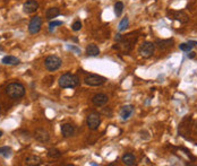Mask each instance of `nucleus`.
Returning <instances> with one entry per match:
<instances>
[{
	"label": "nucleus",
	"mask_w": 197,
	"mask_h": 166,
	"mask_svg": "<svg viewBox=\"0 0 197 166\" xmlns=\"http://www.w3.org/2000/svg\"><path fill=\"white\" fill-rule=\"evenodd\" d=\"M58 83L59 86L62 87V88H75L79 84V78H78V76H76L74 74L66 72L62 76H60Z\"/></svg>",
	"instance_id": "f257e3e1"
},
{
	"label": "nucleus",
	"mask_w": 197,
	"mask_h": 166,
	"mask_svg": "<svg viewBox=\"0 0 197 166\" xmlns=\"http://www.w3.org/2000/svg\"><path fill=\"white\" fill-rule=\"evenodd\" d=\"M7 95L13 99H20L25 95V87L20 83H11L6 87Z\"/></svg>",
	"instance_id": "f03ea898"
},
{
	"label": "nucleus",
	"mask_w": 197,
	"mask_h": 166,
	"mask_svg": "<svg viewBox=\"0 0 197 166\" xmlns=\"http://www.w3.org/2000/svg\"><path fill=\"white\" fill-rule=\"evenodd\" d=\"M62 61L61 59L57 55H49L45 58L44 60V66L47 68V70L49 71H56L58 70L59 68L61 67Z\"/></svg>",
	"instance_id": "7ed1b4c3"
},
{
	"label": "nucleus",
	"mask_w": 197,
	"mask_h": 166,
	"mask_svg": "<svg viewBox=\"0 0 197 166\" xmlns=\"http://www.w3.org/2000/svg\"><path fill=\"white\" fill-rule=\"evenodd\" d=\"M107 81V78L100 76V75L87 74L84 78V83L88 86H101Z\"/></svg>",
	"instance_id": "20e7f679"
},
{
	"label": "nucleus",
	"mask_w": 197,
	"mask_h": 166,
	"mask_svg": "<svg viewBox=\"0 0 197 166\" xmlns=\"http://www.w3.org/2000/svg\"><path fill=\"white\" fill-rule=\"evenodd\" d=\"M86 124L90 130H96L101 124V115L96 112L90 113L86 118Z\"/></svg>",
	"instance_id": "39448f33"
},
{
	"label": "nucleus",
	"mask_w": 197,
	"mask_h": 166,
	"mask_svg": "<svg viewBox=\"0 0 197 166\" xmlns=\"http://www.w3.org/2000/svg\"><path fill=\"white\" fill-rule=\"evenodd\" d=\"M154 50H155V45L153 44L152 42H149V41L143 42L138 48L139 53H141L144 58H150L151 55H153Z\"/></svg>",
	"instance_id": "423d86ee"
},
{
	"label": "nucleus",
	"mask_w": 197,
	"mask_h": 166,
	"mask_svg": "<svg viewBox=\"0 0 197 166\" xmlns=\"http://www.w3.org/2000/svg\"><path fill=\"white\" fill-rule=\"evenodd\" d=\"M41 26H42V18L40 16H34L32 17L31 22L29 24V31L31 34H36V33L40 32L41 29Z\"/></svg>",
	"instance_id": "0eeeda50"
},
{
	"label": "nucleus",
	"mask_w": 197,
	"mask_h": 166,
	"mask_svg": "<svg viewBox=\"0 0 197 166\" xmlns=\"http://www.w3.org/2000/svg\"><path fill=\"white\" fill-rule=\"evenodd\" d=\"M39 9V2L36 0H27L23 5V10L25 14H33Z\"/></svg>",
	"instance_id": "6e6552de"
},
{
	"label": "nucleus",
	"mask_w": 197,
	"mask_h": 166,
	"mask_svg": "<svg viewBox=\"0 0 197 166\" xmlns=\"http://www.w3.org/2000/svg\"><path fill=\"white\" fill-rule=\"evenodd\" d=\"M109 101V97L108 95L103 94V93H99V94H95V95L92 97V103H93L95 106H103L105 105Z\"/></svg>",
	"instance_id": "1a4fd4ad"
},
{
	"label": "nucleus",
	"mask_w": 197,
	"mask_h": 166,
	"mask_svg": "<svg viewBox=\"0 0 197 166\" xmlns=\"http://www.w3.org/2000/svg\"><path fill=\"white\" fill-rule=\"evenodd\" d=\"M34 138L40 142H48L50 139V134L44 129H36L34 132Z\"/></svg>",
	"instance_id": "9d476101"
},
{
	"label": "nucleus",
	"mask_w": 197,
	"mask_h": 166,
	"mask_svg": "<svg viewBox=\"0 0 197 166\" xmlns=\"http://www.w3.org/2000/svg\"><path fill=\"white\" fill-rule=\"evenodd\" d=\"M75 128L74 125L70 123H64L61 125V134L64 138H70L71 136H74Z\"/></svg>",
	"instance_id": "9b49d317"
},
{
	"label": "nucleus",
	"mask_w": 197,
	"mask_h": 166,
	"mask_svg": "<svg viewBox=\"0 0 197 166\" xmlns=\"http://www.w3.org/2000/svg\"><path fill=\"white\" fill-rule=\"evenodd\" d=\"M132 112H134V106L125 105L120 110V116H121L123 120H127V119H129V116L132 114Z\"/></svg>",
	"instance_id": "f8f14e48"
},
{
	"label": "nucleus",
	"mask_w": 197,
	"mask_h": 166,
	"mask_svg": "<svg viewBox=\"0 0 197 166\" xmlns=\"http://www.w3.org/2000/svg\"><path fill=\"white\" fill-rule=\"evenodd\" d=\"M25 164L29 166H38L42 164V159L36 155H29V157H26Z\"/></svg>",
	"instance_id": "ddd939ff"
},
{
	"label": "nucleus",
	"mask_w": 197,
	"mask_h": 166,
	"mask_svg": "<svg viewBox=\"0 0 197 166\" xmlns=\"http://www.w3.org/2000/svg\"><path fill=\"white\" fill-rule=\"evenodd\" d=\"M86 55L88 57H96V55H100V49L96 44L94 43H91L86 46Z\"/></svg>",
	"instance_id": "4468645a"
},
{
	"label": "nucleus",
	"mask_w": 197,
	"mask_h": 166,
	"mask_svg": "<svg viewBox=\"0 0 197 166\" xmlns=\"http://www.w3.org/2000/svg\"><path fill=\"white\" fill-rule=\"evenodd\" d=\"M59 14H60V9H59V8H57V7H51V8H48L47 11H45V18L48 19V20H51V19L59 16Z\"/></svg>",
	"instance_id": "2eb2a0df"
},
{
	"label": "nucleus",
	"mask_w": 197,
	"mask_h": 166,
	"mask_svg": "<svg viewBox=\"0 0 197 166\" xmlns=\"http://www.w3.org/2000/svg\"><path fill=\"white\" fill-rule=\"evenodd\" d=\"M123 163L127 166H132L136 164V157L134 154L127 153L123 156Z\"/></svg>",
	"instance_id": "dca6fc26"
},
{
	"label": "nucleus",
	"mask_w": 197,
	"mask_h": 166,
	"mask_svg": "<svg viewBox=\"0 0 197 166\" xmlns=\"http://www.w3.org/2000/svg\"><path fill=\"white\" fill-rule=\"evenodd\" d=\"M3 64H10V66H16V64L20 63V60L18 58L14 57V55H6V57L2 58L1 60Z\"/></svg>",
	"instance_id": "f3484780"
},
{
	"label": "nucleus",
	"mask_w": 197,
	"mask_h": 166,
	"mask_svg": "<svg viewBox=\"0 0 197 166\" xmlns=\"http://www.w3.org/2000/svg\"><path fill=\"white\" fill-rule=\"evenodd\" d=\"M172 43H173V40L172 38H169V40H158L155 42V44L158 45L160 49H167L172 46Z\"/></svg>",
	"instance_id": "a211bd4d"
},
{
	"label": "nucleus",
	"mask_w": 197,
	"mask_h": 166,
	"mask_svg": "<svg viewBox=\"0 0 197 166\" xmlns=\"http://www.w3.org/2000/svg\"><path fill=\"white\" fill-rule=\"evenodd\" d=\"M61 155H62V153L59 149H57V148H50V149L48 150L49 158H53V159H55V158H59Z\"/></svg>",
	"instance_id": "6ab92c4d"
},
{
	"label": "nucleus",
	"mask_w": 197,
	"mask_h": 166,
	"mask_svg": "<svg viewBox=\"0 0 197 166\" xmlns=\"http://www.w3.org/2000/svg\"><path fill=\"white\" fill-rule=\"evenodd\" d=\"M128 24H129V19H128V17H123V18L121 19V22L119 23V26H118L119 32L126 31V28L128 27Z\"/></svg>",
	"instance_id": "aec40b11"
},
{
	"label": "nucleus",
	"mask_w": 197,
	"mask_h": 166,
	"mask_svg": "<svg viewBox=\"0 0 197 166\" xmlns=\"http://www.w3.org/2000/svg\"><path fill=\"white\" fill-rule=\"evenodd\" d=\"M123 11V3L121 1H117L114 5V14L117 17H119Z\"/></svg>",
	"instance_id": "412c9836"
},
{
	"label": "nucleus",
	"mask_w": 197,
	"mask_h": 166,
	"mask_svg": "<svg viewBox=\"0 0 197 166\" xmlns=\"http://www.w3.org/2000/svg\"><path fill=\"white\" fill-rule=\"evenodd\" d=\"M0 155L3 156L5 158H8V157L11 155V148L7 147V146H5V147H0Z\"/></svg>",
	"instance_id": "4be33fe9"
},
{
	"label": "nucleus",
	"mask_w": 197,
	"mask_h": 166,
	"mask_svg": "<svg viewBox=\"0 0 197 166\" xmlns=\"http://www.w3.org/2000/svg\"><path fill=\"white\" fill-rule=\"evenodd\" d=\"M194 48L193 45L188 42V43H181L180 45H179V49H180L181 51H184V52H189L191 51V49Z\"/></svg>",
	"instance_id": "5701e85b"
},
{
	"label": "nucleus",
	"mask_w": 197,
	"mask_h": 166,
	"mask_svg": "<svg viewBox=\"0 0 197 166\" xmlns=\"http://www.w3.org/2000/svg\"><path fill=\"white\" fill-rule=\"evenodd\" d=\"M82 28V22L81 20H75L74 24L71 25V29L75 31V32H78V31H81Z\"/></svg>",
	"instance_id": "b1692460"
},
{
	"label": "nucleus",
	"mask_w": 197,
	"mask_h": 166,
	"mask_svg": "<svg viewBox=\"0 0 197 166\" xmlns=\"http://www.w3.org/2000/svg\"><path fill=\"white\" fill-rule=\"evenodd\" d=\"M62 24H64V23H62L61 20H53V22H50V24H49V31L52 32V29L55 28L56 26L62 25Z\"/></svg>",
	"instance_id": "393cba45"
},
{
	"label": "nucleus",
	"mask_w": 197,
	"mask_h": 166,
	"mask_svg": "<svg viewBox=\"0 0 197 166\" xmlns=\"http://www.w3.org/2000/svg\"><path fill=\"white\" fill-rule=\"evenodd\" d=\"M68 49H70V50H74V51H76L77 53H79V52H81L77 48H75V46H68Z\"/></svg>",
	"instance_id": "a878e982"
},
{
	"label": "nucleus",
	"mask_w": 197,
	"mask_h": 166,
	"mask_svg": "<svg viewBox=\"0 0 197 166\" xmlns=\"http://www.w3.org/2000/svg\"><path fill=\"white\" fill-rule=\"evenodd\" d=\"M116 40H117V41H118V42H119V41H121V40H123V36L120 35V34H117V36H116Z\"/></svg>",
	"instance_id": "bb28decb"
},
{
	"label": "nucleus",
	"mask_w": 197,
	"mask_h": 166,
	"mask_svg": "<svg viewBox=\"0 0 197 166\" xmlns=\"http://www.w3.org/2000/svg\"><path fill=\"white\" fill-rule=\"evenodd\" d=\"M189 43H190L193 46H196L197 45V41H189Z\"/></svg>",
	"instance_id": "cd10ccee"
},
{
	"label": "nucleus",
	"mask_w": 197,
	"mask_h": 166,
	"mask_svg": "<svg viewBox=\"0 0 197 166\" xmlns=\"http://www.w3.org/2000/svg\"><path fill=\"white\" fill-rule=\"evenodd\" d=\"M195 52H190V55H189V53H188V58H194L195 57Z\"/></svg>",
	"instance_id": "c85d7f7f"
},
{
	"label": "nucleus",
	"mask_w": 197,
	"mask_h": 166,
	"mask_svg": "<svg viewBox=\"0 0 197 166\" xmlns=\"http://www.w3.org/2000/svg\"><path fill=\"white\" fill-rule=\"evenodd\" d=\"M2 134H3V132H2V131H1V130H0V137H1Z\"/></svg>",
	"instance_id": "c756f323"
},
{
	"label": "nucleus",
	"mask_w": 197,
	"mask_h": 166,
	"mask_svg": "<svg viewBox=\"0 0 197 166\" xmlns=\"http://www.w3.org/2000/svg\"><path fill=\"white\" fill-rule=\"evenodd\" d=\"M0 111H1V106H0Z\"/></svg>",
	"instance_id": "7c9ffc66"
}]
</instances>
